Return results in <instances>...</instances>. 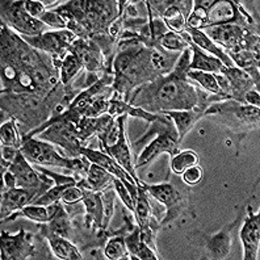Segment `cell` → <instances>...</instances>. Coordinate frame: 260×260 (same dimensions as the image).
Returning a JSON list of instances; mask_svg holds the SVG:
<instances>
[{
  "instance_id": "6da1fadb",
  "label": "cell",
  "mask_w": 260,
  "mask_h": 260,
  "mask_svg": "<svg viewBox=\"0 0 260 260\" xmlns=\"http://www.w3.org/2000/svg\"><path fill=\"white\" fill-rule=\"evenodd\" d=\"M45 54L2 22V92L48 96L59 76L51 57Z\"/></svg>"
},
{
  "instance_id": "7a4b0ae2",
  "label": "cell",
  "mask_w": 260,
  "mask_h": 260,
  "mask_svg": "<svg viewBox=\"0 0 260 260\" xmlns=\"http://www.w3.org/2000/svg\"><path fill=\"white\" fill-rule=\"evenodd\" d=\"M192 50L185 49L179 55L174 70L167 75H158L151 82L136 88L129 98V104L140 107L151 113H163L167 111H187L196 107L206 109V96L197 89L193 82L188 79Z\"/></svg>"
},
{
  "instance_id": "3957f363",
  "label": "cell",
  "mask_w": 260,
  "mask_h": 260,
  "mask_svg": "<svg viewBox=\"0 0 260 260\" xmlns=\"http://www.w3.org/2000/svg\"><path fill=\"white\" fill-rule=\"evenodd\" d=\"M113 89L129 102L130 91L158 76L151 62V49L138 40H121L113 59Z\"/></svg>"
},
{
  "instance_id": "277c9868",
  "label": "cell",
  "mask_w": 260,
  "mask_h": 260,
  "mask_svg": "<svg viewBox=\"0 0 260 260\" xmlns=\"http://www.w3.org/2000/svg\"><path fill=\"white\" fill-rule=\"evenodd\" d=\"M20 151L29 163L38 166H54V167L64 168L71 172L87 175L91 162L86 156L79 158H69L60 154L53 145L44 141H40L37 137L21 143Z\"/></svg>"
},
{
  "instance_id": "5b68a950",
  "label": "cell",
  "mask_w": 260,
  "mask_h": 260,
  "mask_svg": "<svg viewBox=\"0 0 260 260\" xmlns=\"http://www.w3.org/2000/svg\"><path fill=\"white\" fill-rule=\"evenodd\" d=\"M149 133H156V138L143 149L137 163H134V167L146 166L162 152H167L171 156L179 152L178 146L180 141H179L178 130L170 117L162 114L159 120L151 122Z\"/></svg>"
},
{
  "instance_id": "8992f818",
  "label": "cell",
  "mask_w": 260,
  "mask_h": 260,
  "mask_svg": "<svg viewBox=\"0 0 260 260\" xmlns=\"http://www.w3.org/2000/svg\"><path fill=\"white\" fill-rule=\"evenodd\" d=\"M2 22L16 30L20 36H40L48 28L36 17L30 16L24 8V2H2Z\"/></svg>"
},
{
  "instance_id": "52a82bcc",
  "label": "cell",
  "mask_w": 260,
  "mask_h": 260,
  "mask_svg": "<svg viewBox=\"0 0 260 260\" xmlns=\"http://www.w3.org/2000/svg\"><path fill=\"white\" fill-rule=\"evenodd\" d=\"M37 138H41L44 141L58 145L60 149L66 152V156L69 158H79L80 149L86 146L83 141L80 140L76 125L71 121H60L55 124L50 125L42 133L36 136Z\"/></svg>"
},
{
  "instance_id": "ba28073f",
  "label": "cell",
  "mask_w": 260,
  "mask_h": 260,
  "mask_svg": "<svg viewBox=\"0 0 260 260\" xmlns=\"http://www.w3.org/2000/svg\"><path fill=\"white\" fill-rule=\"evenodd\" d=\"M8 171L15 175L17 180V187L33 190L37 193V197L44 194L45 192H48L51 187H54L53 184H55L53 179L38 172L35 167H32L21 152L11 163Z\"/></svg>"
},
{
  "instance_id": "9c48e42d",
  "label": "cell",
  "mask_w": 260,
  "mask_h": 260,
  "mask_svg": "<svg viewBox=\"0 0 260 260\" xmlns=\"http://www.w3.org/2000/svg\"><path fill=\"white\" fill-rule=\"evenodd\" d=\"M21 38L36 50L63 58L76 40V36L69 29H63L45 32L40 36H21Z\"/></svg>"
},
{
  "instance_id": "30bf717a",
  "label": "cell",
  "mask_w": 260,
  "mask_h": 260,
  "mask_svg": "<svg viewBox=\"0 0 260 260\" xmlns=\"http://www.w3.org/2000/svg\"><path fill=\"white\" fill-rule=\"evenodd\" d=\"M149 196L154 197L159 204H163L167 209V216L163 219L160 225L174 221L179 216V213L183 209V193L176 190L172 183H160V184H146L143 181H140Z\"/></svg>"
},
{
  "instance_id": "8fae6325",
  "label": "cell",
  "mask_w": 260,
  "mask_h": 260,
  "mask_svg": "<svg viewBox=\"0 0 260 260\" xmlns=\"http://www.w3.org/2000/svg\"><path fill=\"white\" fill-rule=\"evenodd\" d=\"M209 114H219V116H230L229 120H237L244 125H257L259 124V108L251 107L247 104H242L235 100H222L214 104H210L205 109L204 116Z\"/></svg>"
},
{
  "instance_id": "7c38bea8",
  "label": "cell",
  "mask_w": 260,
  "mask_h": 260,
  "mask_svg": "<svg viewBox=\"0 0 260 260\" xmlns=\"http://www.w3.org/2000/svg\"><path fill=\"white\" fill-rule=\"evenodd\" d=\"M244 216L239 230V238L243 246V259L256 260L260 246V214L254 213L251 205H247Z\"/></svg>"
},
{
  "instance_id": "4fadbf2b",
  "label": "cell",
  "mask_w": 260,
  "mask_h": 260,
  "mask_svg": "<svg viewBox=\"0 0 260 260\" xmlns=\"http://www.w3.org/2000/svg\"><path fill=\"white\" fill-rule=\"evenodd\" d=\"M2 259L22 260L36 255V248L32 244V237L26 234L24 229H20L16 235L2 232Z\"/></svg>"
},
{
  "instance_id": "5bb4252c",
  "label": "cell",
  "mask_w": 260,
  "mask_h": 260,
  "mask_svg": "<svg viewBox=\"0 0 260 260\" xmlns=\"http://www.w3.org/2000/svg\"><path fill=\"white\" fill-rule=\"evenodd\" d=\"M69 53L79 59L87 73L96 74L98 71L105 70V57L98 45L89 38H76L69 48Z\"/></svg>"
},
{
  "instance_id": "9a60e30c",
  "label": "cell",
  "mask_w": 260,
  "mask_h": 260,
  "mask_svg": "<svg viewBox=\"0 0 260 260\" xmlns=\"http://www.w3.org/2000/svg\"><path fill=\"white\" fill-rule=\"evenodd\" d=\"M242 218H243V213H239V216L237 217L234 222L225 226L222 230H219L213 237L205 238V247L210 257L223 259V257L228 256L229 252H230V248H232L233 233L238 229Z\"/></svg>"
},
{
  "instance_id": "2e32d148",
  "label": "cell",
  "mask_w": 260,
  "mask_h": 260,
  "mask_svg": "<svg viewBox=\"0 0 260 260\" xmlns=\"http://www.w3.org/2000/svg\"><path fill=\"white\" fill-rule=\"evenodd\" d=\"M127 114H122L121 116V129H120V138H118L117 143L111 147L104 149V151L108 154L109 156L116 160L121 167L124 168L125 171L133 178L137 185H140V180L136 175V167H134L133 158H132V152H130L129 145H127L126 136H125V120H126Z\"/></svg>"
},
{
  "instance_id": "e0dca14e",
  "label": "cell",
  "mask_w": 260,
  "mask_h": 260,
  "mask_svg": "<svg viewBox=\"0 0 260 260\" xmlns=\"http://www.w3.org/2000/svg\"><path fill=\"white\" fill-rule=\"evenodd\" d=\"M37 199V193L24 188H12L2 193V219L8 218L13 213L20 212Z\"/></svg>"
},
{
  "instance_id": "ac0fdd59",
  "label": "cell",
  "mask_w": 260,
  "mask_h": 260,
  "mask_svg": "<svg viewBox=\"0 0 260 260\" xmlns=\"http://www.w3.org/2000/svg\"><path fill=\"white\" fill-rule=\"evenodd\" d=\"M80 155L86 156L91 163H95V165L100 166L102 168L107 170L109 174H112L113 176L118 178L120 180H122L125 184H136L137 183L133 180V178L125 171L124 168L121 167L116 160H114L112 156H109L107 152L100 151V150H93L89 149L87 146H83L80 149Z\"/></svg>"
},
{
  "instance_id": "d6986e66",
  "label": "cell",
  "mask_w": 260,
  "mask_h": 260,
  "mask_svg": "<svg viewBox=\"0 0 260 260\" xmlns=\"http://www.w3.org/2000/svg\"><path fill=\"white\" fill-rule=\"evenodd\" d=\"M221 75H223L229 80L230 86L233 88V100L244 104V93L252 89L255 86V82L246 71H243L239 67H222Z\"/></svg>"
},
{
  "instance_id": "ffe728a7",
  "label": "cell",
  "mask_w": 260,
  "mask_h": 260,
  "mask_svg": "<svg viewBox=\"0 0 260 260\" xmlns=\"http://www.w3.org/2000/svg\"><path fill=\"white\" fill-rule=\"evenodd\" d=\"M205 109L196 107L193 109H187V111H167L160 114H165L171 118L175 127L178 130L179 141H183L185 136L189 133V130L194 126L197 121L204 117Z\"/></svg>"
},
{
  "instance_id": "44dd1931",
  "label": "cell",
  "mask_w": 260,
  "mask_h": 260,
  "mask_svg": "<svg viewBox=\"0 0 260 260\" xmlns=\"http://www.w3.org/2000/svg\"><path fill=\"white\" fill-rule=\"evenodd\" d=\"M45 238L48 239L49 247L55 257L63 260H80L83 259V254L78 250L75 244L69 238L60 237L58 234L48 232L44 229Z\"/></svg>"
},
{
  "instance_id": "7402d4cb",
  "label": "cell",
  "mask_w": 260,
  "mask_h": 260,
  "mask_svg": "<svg viewBox=\"0 0 260 260\" xmlns=\"http://www.w3.org/2000/svg\"><path fill=\"white\" fill-rule=\"evenodd\" d=\"M185 32L189 35L190 40H192V42L196 45L197 48H200L201 50L204 51H209L213 57L218 58L225 67H235L234 62L232 60V58L229 57L228 53L219 48L218 45L214 44L203 30H197V29H192L185 26Z\"/></svg>"
},
{
  "instance_id": "603a6c76",
  "label": "cell",
  "mask_w": 260,
  "mask_h": 260,
  "mask_svg": "<svg viewBox=\"0 0 260 260\" xmlns=\"http://www.w3.org/2000/svg\"><path fill=\"white\" fill-rule=\"evenodd\" d=\"M114 178L116 176L109 174L107 170L102 168L100 166L95 165V163H91L88 171H87L86 178L82 179L78 183V185L80 188L93 190V192H103L107 188H109V185L113 184Z\"/></svg>"
},
{
  "instance_id": "cb8c5ba5",
  "label": "cell",
  "mask_w": 260,
  "mask_h": 260,
  "mask_svg": "<svg viewBox=\"0 0 260 260\" xmlns=\"http://www.w3.org/2000/svg\"><path fill=\"white\" fill-rule=\"evenodd\" d=\"M62 201H58V203L50 204L48 206L44 205H26L24 209H21L20 212L15 213V216L8 217V219H13L16 218V217L21 216L25 217V218L32 219L35 222L38 223H48L53 217L59 212L62 208H63V204H60Z\"/></svg>"
},
{
  "instance_id": "d4e9b609",
  "label": "cell",
  "mask_w": 260,
  "mask_h": 260,
  "mask_svg": "<svg viewBox=\"0 0 260 260\" xmlns=\"http://www.w3.org/2000/svg\"><path fill=\"white\" fill-rule=\"evenodd\" d=\"M189 48L190 50H192V58H190L189 70L204 71V73H210V74L221 73L223 63L218 59V58L204 53V50H201L200 48H197L193 42L189 45Z\"/></svg>"
},
{
  "instance_id": "484cf974",
  "label": "cell",
  "mask_w": 260,
  "mask_h": 260,
  "mask_svg": "<svg viewBox=\"0 0 260 260\" xmlns=\"http://www.w3.org/2000/svg\"><path fill=\"white\" fill-rule=\"evenodd\" d=\"M134 201V217H136L137 225L140 229H146L149 226H152L151 216L152 209L149 201V193L142 185H138L137 193L133 197ZM154 228V226H152Z\"/></svg>"
},
{
  "instance_id": "4316f807",
  "label": "cell",
  "mask_w": 260,
  "mask_h": 260,
  "mask_svg": "<svg viewBox=\"0 0 260 260\" xmlns=\"http://www.w3.org/2000/svg\"><path fill=\"white\" fill-rule=\"evenodd\" d=\"M50 57L55 69H59L60 70V83H62L63 86H70V83L73 82L74 78H75L83 69L79 59H78L74 54H71V53H67L63 58H59L58 55H50Z\"/></svg>"
},
{
  "instance_id": "83f0119b",
  "label": "cell",
  "mask_w": 260,
  "mask_h": 260,
  "mask_svg": "<svg viewBox=\"0 0 260 260\" xmlns=\"http://www.w3.org/2000/svg\"><path fill=\"white\" fill-rule=\"evenodd\" d=\"M162 20L170 32L178 33V35H181L184 32L185 26H187V17L184 16V13L181 11L179 2L170 3L167 10L163 12Z\"/></svg>"
},
{
  "instance_id": "f1b7e54d",
  "label": "cell",
  "mask_w": 260,
  "mask_h": 260,
  "mask_svg": "<svg viewBox=\"0 0 260 260\" xmlns=\"http://www.w3.org/2000/svg\"><path fill=\"white\" fill-rule=\"evenodd\" d=\"M104 256L109 260L130 259L129 251L125 243V234L114 235L104 246Z\"/></svg>"
},
{
  "instance_id": "f546056e",
  "label": "cell",
  "mask_w": 260,
  "mask_h": 260,
  "mask_svg": "<svg viewBox=\"0 0 260 260\" xmlns=\"http://www.w3.org/2000/svg\"><path fill=\"white\" fill-rule=\"evenodd\" d=\"M48 223V228H45V230H48V232L53 233V234H58L60 237H64V238L69 239L73 235V226H71L70 219H69V216H67V212L64 210V206Z\"/></svg>"
},
{
  "instance_id": "4dcf8cb0",
  "label": "cell",
  "mask_w": 260,
  "mask_h": 260,
  "mask_svg": "<svg viewBox=\"0 0 260 260\" xmlns=\"http://www.w3.org/2000/svg\"><path fill=\"white\" fill-rule=\"evenodd\" d=\"M199 163V155L192 150H183L171 156V171L175 175H181L187 168Z\"/></svg>"
},
{
  "instance_id": "1f68e13d",
  "label": "cell",
  "mask_w": 260,
  "mask_h": 260,
  "mask_svg": "<svg viewBox=\"0 0 260 260\" xmlns=\"http://www.w3.org/2000/svg\"><path fill=\"white\" fill-rule=\"evenodd\" d=\"M187 76H188V79H190L192 82H196L203 89L213 93V95L222 98V96H221V89H219L218 87V83H217L216 78H214V74L204 73V71L189 70L188 71ZM223 100H225V99H223Z\"/></svg>"
},
{
  "instance_id": "d6a6232c",
  "label": "cell",
  "mask_w": 260,
  "mask_h": 260,
  "mask_svg": "<svg viewBox=\"0 0 260 260\" xmlns=\"http://www.w3.org/2000/svg\"><path fill=\"white\" fill-rule=\"evenodd\" d=\"M0 141H2V146H12L17 147V149L21 147V138L19 136V130H17L15 118H10L2 124V126H0Z\"/></svg>"
},
{
  "instance_id": "836d02e7",
  "label": "cell",
  "mask_w": 260,
  "mask_h": 260,
  "mask_svg": "<svg viewBox=\"0 0 260 260\" xmlns=\"http://www.w3.org/2000/svg\"><path fill=\"white\" fill-rule=\"evenodd\" d=\"M109 99H111V91L109 92H102L99 93L95 99L92 100V103L88 105V108L84 112V116L86 117H100L103 114L108 113L109 108Z\"/></svg>"
},
{
  "instance_id": "e575fe53",
  "label": "cell",
  "mask_w": 260,
  "mask_h": 260,
  "mask_svg": "<svg viewBox=\"0 0 260 260\" xmlns=\"http://www.w3.org/2000/svg\"><path fill=\"white\" fill-rule=\"evenodd\" d=\"M159 45L162 46L165 50L167 51H176V53H183L185 49L189 48V45L187 44L184 38L180 35L174 32H168L163 38H160Z\"/></svg>"
},
{
  "instance_id": "d590c367",
  "label": "cell",
  "mask_w": 260,
  "mask_h": 260,
  "mask_svg": "<svg viewBox=\"0 0 260 260\" xmlns=\"http://www.w3.org/2000/svg\"><path fill=\"white\" fill-rule=\"evenodd\" d=\"M69 187H70V185L55 184L54 187H51L48 192H45L44 194H41V196L37 197L36 200H33L32 204H35V205L48 206L50 205V204L58 203V201L62 200V194H63L64 190H66Z\"/></svg>"
},
{
  "instance_id": "8d00e7d4",
  "label": "cell",
  "mask_w": 260,
  "mask_h": 260,
  "mask_svg": "<svg viewBox=\"0 0 260 260\" xmlns=\"http://www.w3.org/2000/svg\"><path fill=\"white\" fill-rule=\"evenodd\" d=\"M103 208H104V219H103V228H107L111 222V218L113 216L114 210V193L112 187L107 188L102 192Z\"/></svg>"
},
{
  "instance_id": "74e56055",
  "label": "cell",
  "mask_w": 260,
  "mask_h": 260,
  "mask_svg": "<svg viewBox=\"0 0 260 260\" xmlns=\"http://www.w3.org/2000/svg\"><path fill=\"white\" fill-rule=\"evenodd\" d=\"M38 20L44 22L45 25L49 26V28H53L54 30H63V29H67L64 20L55 11H46L44 15L38 17Z\"/></svg>"
},
{
  "instance_id": "f35d334b",
  "label": "cell",
  "mask_w": 260,
  "mask_h": 260,
  "mask_svg": "<svg viewBox=\"0 0 260 260\" xmlns=\"http://www.w3.org/2000/svg\"><path fill=\"white\" fill-rule=\"evenodd\" d=\"M113 188L116 189L117 194L120 196L121 201L125 204V206H126L127 209L132 213H134V201L133 199H132V194H130L129 189H127V187L125 185L124 181L120 180L118 178H114Z\"/></svg>"
},
{
  "instance_id": "ab89813d",
  "label": "cell",
  "mask_w": 260,
  "mask_h": 260,
  "mask_svg": "<svg viewBox=\"0 0 260 260\" xmlns=\"http://www.w3.org/2000/svg\"><path fill=\"white\" fill-rule=\"evenodd\" d=\"M84 199V192H83V188H80L79 185H70L62 194V203L63 205H75L76 203L83 201Z\"/></svg>"
},
{
  "instance_id": "60d3db41",
  "label": "cell",
  "mask_w": 260,
  "mask_h": 260,
  "mask_svg": "<svg viewBox=\"0 0 260 260\" xmlns=\"http://www.w3.org/2000/svg\"><path fill=\"white\" fill-rule=\"evenodd\" d=\"M181 179L187 185H196L199 184L203 179V170L199 165L192 166V167L187 168L183 174H181Z\"/></svg>"
},
{
  "instance_id": "b9f144b4",
  "label": "cell",
  "mask_w": 260,
  "mask_h": 260,
  "mask_svg": "<svg viewBox=\"0 0 260 260\" xmlns=\"http://www.w3.org/2000/svg\"><path fill=\"white\" fill-rule=\"evenodd\" d=\"M24 8L30 16L36 17V19H38L41 15L46 12L45 4L42 2H35V0H25L24 2Z\"/></svg>"
},
{
  "instance_id": "7bdbcfd3",
  "label": "cell",
  "mask_w": 260,
  "mask_h": 260,
  "mask_svg": "<svg viewBox=\"0 0 260 260\" xmlns=\"http://www.w3.org/2000/svg\"><path fill=\"white\" fill-rule=\"evenodd\" d=\"M243 100H244V104L259 108L260 107L259 91H257V89H250V91H247V92L244 93Z\"/></svg>"
},
{
  "instance_id": "ee69618b",
  "label": "cell",
  "mask_w": 260,
  "mask_h": 260,
  "mask_svg": "<svg viewBox=\"0 0 260 260\" xmlns=\"http://www.w3.org/2000/svg\"><path fill=\"white\" fill-rule=\"evenodd\" d=\"M20 149L12 146H2V158L12 163L20 154Z\"/></svg>"
}]
</instances>
